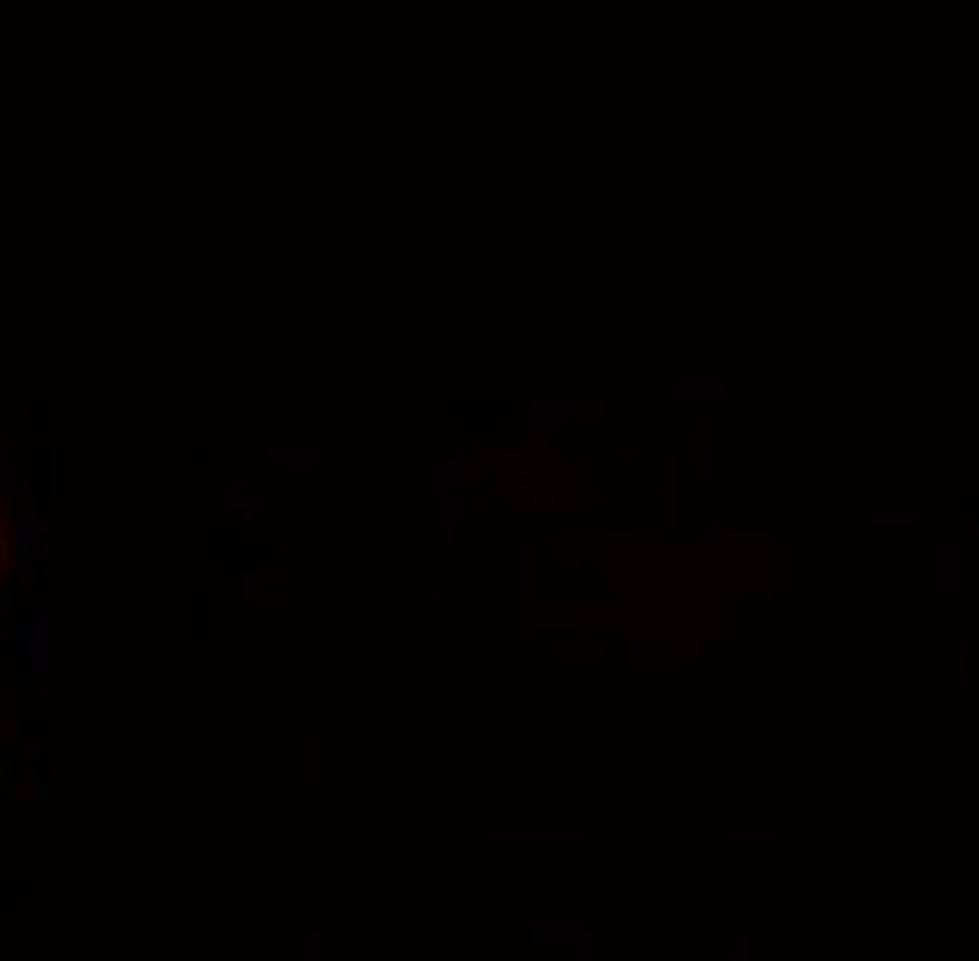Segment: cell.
Wrapping results in <instances>:
<instances>
[{
  "instance_id": "1",
  "label": "cell",
  "mask_w": 979,
  "mask_h": 961,
  "mask_svg": "<svg viewBox=\"0 0 979 961\" xmlns=\"http://www.w3.org/2000/svg\"><path fill=\"white\" fill-rule=\"evenodd\" d=\"M12 551H19V532H12V502H7V484H0V593L12 581Z\"/></svg>"
},
{
  "instance_id": "2",
  "label": "cell",
  "mask_w": 979,
  "mask_h": 961,
  "mask_svg": "<svg viewBox=\"0 0 979 961\" xmlns=\"http://www.w3.org/2000/svg\"><path fill=\"white\" fill-rule=\"evenodd\" d=\"M0 744H7V725H0Z\"/></svg>"
}]
</instances>
